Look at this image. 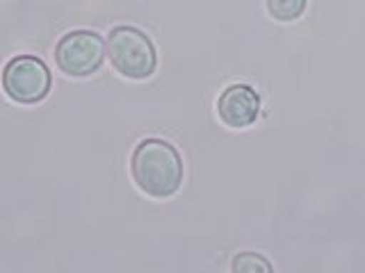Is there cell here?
Returning <instances> with one entry per match:
<instances>
[{
    "mask_svg": "<svg viewBox=\"0 0 365 273\" xmlns=\"http://www.w3.org/2000/svg\"><path fill=\"white\" fill-rule=\"evenodd\" d=\"M133 180L151 198H169L180 189L182 159L165 139H144L133 153Z\"/></svg>",
    "mask_w": 365,
    "mask_h": 273,
    "instance_id": "cell-1",
    "label": "cell"
},
{
    "mask_svg": "<svg viewBox=\"0 0 365 273\" xmlns=\"http://www.w3.org/2000/svg\"><path fill=\"white\" fill-rule=\"evenodd\" d=\"M108 57L114 71L130 80H146L155 73L158 55L153 41L140 28L119 26L108 34Z\"/></svg>",
    "mask_w": 365,
    "mask_h": 273,
    "instance_id": "cell-2",
    "label": "cell"
},
{
    "mask_svg": "<svg viewBox=\"0 0 365 273\" xmlns=\"http://www.w3.org/2000/svg\"><path fill=\"white\" fill-rule=\"evenodd\" d=\"M53 87L48 66L34 55H19L3 68L5 94L21 105H37Z\"/></svg>",
    "mask_w": 365,
    "mask_h": 273,
    "instance_id": "cell-3",
    "label": "cell"
},
{
    "mask_svg": "<svg viewBox=\"0 0 365 273\" xmlns=\"http://www.w3.org/2000/svg\"><path fill=\"white\" fill-rule=\"evenodd\" d=\"M108 48L103 39L91 30H73L64 34L55 46V62L60 71L71 77H85L96 73Z\"/></svg>",
    "mask_w": 365,
    "mask_h": 273,
    "instance_id": "cell-4",
    "label": "cell"
},
{
    "mask_svg": "<svg viewBox=\"0 0 365 273\" xmlns=\"http://www.w3.org/2000/svg\"><path fill=\"white\" fill-rule=\"evenodd\" d=\"M217 114L228 128H249L260 114V96L245 82L231 85L217 100Z\"/></svg>",
    "mask_w": 365,
    "mask_h": 273,
    "instance_id": "cell-5",
    "label": "cell"
},
{
    "mask_svg": "<svg viewBox=\"0 0 365 273\" xmlns=\"http://www.w3.org/2000/svg\"><path fill=\"white\" fill-rule=\"evenodd\" d=\"M306 9V0H267V11L277 18V21H294L304 14Z\"/></svg>",
    "mask_w": 365,
    "mask_h": 273,
    "instance_id": "cell-6",
    "label": "cell"
},
{
    "mask_svg": "<svg viewBox=\"0 0 365 273\" xmlns=\"http://www.w3.org/2000/svg\"><path fill=\"white\" fill-rule=\"evenodd\" d=\"M233 271L235 273H272V264L267 257L258 253H240L233 257Z\"/></svg>",
    "mask_w": 365,
    "mask_h": 273,
    "instance_id": "cell-7",
    "label": "cell"
}]
</instances>
